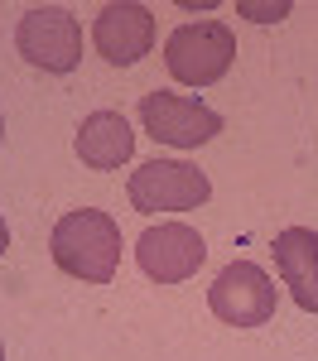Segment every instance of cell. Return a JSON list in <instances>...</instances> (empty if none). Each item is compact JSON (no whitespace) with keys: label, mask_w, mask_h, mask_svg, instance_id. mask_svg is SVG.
<instances>
[{"label":"cell","mask_w":318,"mask_h":361,"mask_svg":"<svg viewBox=\"0 0 318 361\" xmlns=\"http://www.w3.org/2000/svg\"><path fill=\"white\" fill-rule=\"evenodd\" d=\"M164 63H169L173 82L183 87H212L227 78L236 63V34L217 20H198V25H178L164 44Z\"/></svg>","instance_id":"7a4b0ae2"},{"label":"cell","mask_w":318,"mask_h":361,"mask_svg":"<svg viewBox=\"0 0 318 361\" xmlns=\"http://www.w3.org/2000/svg\"><path fill=\"white\" fill-rule=\"evenodd\" d=\"M15 49H20V58L29 68L73 73L82 63V29L63 5H34L15 29Z\"/></svg>","instance_id":"277c9868"},{"label":"cell","mask_w":318,"mask_h":361,"mask_svg":"<svg viewBox=\"0 0 318 361\" xmlns=\"http://www.w3.org/2000/svg\"><path fill=\"white\" fill-rule=\"evenodd\" d=\"M49 250L63 275L82 279V284H111L116 265H121V226L97 207H78L54 222Z\"/></svg>","instance_id":"6da1fadb"},{"label":"cell","mask_w":318,"mask_h":361,"mask_svg":"<svg viewBox=\"0 0 318 361\" xmlns=\"http://www.w3.org/2000/svg\"><path fill=\"white\" fill-rule=\"evenodd\" d=\"M5 246H10V226H5V217H0V255H5Z\"/></svg>","instance_id":"7c38bea8"},{"label":"cell","mask_w":318,"mask_h":361,"mask_svg":"<svg viewBox=\"0 0 318 361\" xmlns=\"http://www.w3.org/2000/svg\"><path fill=\"white\" fill-rule=\"evenodd\" d=\"M236 10H241V15H251L256 25H280V20L289 15V0H275V5H251V0H241Z\"/></svg>","instance_id":"8fae6325"},{"label":"cell","mask_w":318,"mask_h":361,"mask_svg":"<svg viewBox=\"0 0 318 361\" xmlns=\"http://www.w3.org/2000/svg\"><path fill=\"white\" fill-rule=\"evenodd\" d=\"M135 260L154 284H183L188 275H198V265L207 260V246L193 226L159 222L135 241Z\"/></svg>","instance_id":"52a82bcc"},{"label":"cell","mask_w":318,"mask_h":361,"mask_svg":"<svg viewBox=\"0 0 318 361\" xmlns=\"http://www.w3.org/2000/svg\"><path fill=\"white\" fill-rule=\"evenodd\" d=\"M0 135H5V121H0Z\"/></svg>","instance_id":"4fadbf2b"},{"label":"cell","mask_w":318,"mask_h":361,"mask_svg":"<svg viewBox=\"0 0 318 361\" xmlns=\"http://www.w3.org/2000/svg\"><path fill=\"white\" fill-rule=\"evenodd\" d=\"M207 304L231 328H260V323L275 318V279L251 260H236L207 289Z\"/></svg>","instance_id":"8992f818"},{"label":"cell","mask_w":318,"mask_h":361,"mask_svg":"<svg viewBox=\"0 0 318 361\" xmlns=\"http://www.w3.org/2000/svg\"><path fill=\"white\" fill-rule=\"evenodd\" d=\"M130 207L135 212H193L212 197V183L198 164H183V159H149L130 173Z\"/></svg>","instance_id":"3957f363"},{"label":"cell","mask_w":318,"mask_h":361,"mask_svg":"<svg viewBox=\"0 0 318 361\" xmlns=\"http://www.w3.org/2000/svg\"><path fill=\"white\" fill-rule=\"evenodd\" d=\"M275 270L289 284L294 304L304 313H318V231L289 226L275 236Z\"/></svg>","instance_id":"9c48e42d"},{"label":"cell","mask_w":318,"mask_h":361,"mask_svg":"<svg viewBox=\"0 0 318 361\" xmlns=\"http://www.w3.org/2000/svg\"><path fill=\"white\" fill-rule=\"evenodd\" d=\"M0 361H5V347H0Z\"/></svg>","instance_id":"5bb4252c"},{"label":"cell","mask_w":318,"mask_h":361,"mask_svg":"<svg viewBox=\"0 0 318 361\" xmlns=\"http://www.w3.org/2000/svg\"><path fill=\"white\" fill-rule=\"evenodd\" d=\"M140 126L159 145L198 149L222 130V116L193 97H178V92H149V97H140Z\"/></svg>","instance_id":"5b68a950"},{"label":"cell","mask_w":318,"mask_h":361,"mask_svg":"<svg viewBox=\"0 0 318 361\" xmlns=\"http://www.w3.org/2000/svg\"><path fill=\"white\" fill-rule=\"evenodd\" d=\"M92 44H97V54L106 58L111 68H130V63H140V58L149 54V44H154V15H149L145 5L116 0V5H106V10L97 15Z\"/></svg>","instance_id":"ba28073f"},{"label":"cell","mask_w":318,"mask_h":361,"mask_svg":"<svg viewBox=\"0 0 318 361\" xmlns=\"http://www.w3.org/2000/svg\"><path fill=\"white\" fill-rule=\"evenodd\" d=\"M135 154V130L121 111H92L78 130V159L87 169H121Z\"/></svg>","instance_id":"30bf717a"}]
</instances>
